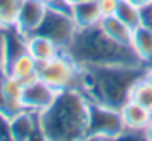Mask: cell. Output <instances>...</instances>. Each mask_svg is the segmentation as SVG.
Masks as SVG:
<instances>
[{
	"label": "cell",
	"mask_w": 152,
	"mask_h": 141,
	"mask_svg": "<svg viewBox=\"0 0 152 141\" xmlns=\"http://www.w3.org/2000/svg\"><path fill=\"white\" fill-rule=\"evenodd\" d=\"M90 98L81 90L59 91L49 109L40 113L43 140H86Z\"/></svg>",
	"instance_id": "1"
},
{
	"label": "cell",
	"mask_w": 152,
	"mask_h": 141,
	"mask_svg": "<svg viewBox=\"0 0 152 141\" xmlns=\"http://www.w3.org/2000/svg\"><path fill=\"white\" fill-rule=\"evenodd\" d=\"M81 91L92 101L120 109L130 97L133 84L142 77L145 66L99 65L81 66Z\"/></svg>",
	"instance_id": "2"
},
{
	"label": "cell",
	"mask_w": 152,
	"mask_h": 141,
	"mask_svg": "<svg viewBox=\"0 0 152 141\" xmlns=\"http://www.w3.org/2000/svg\"><path fill=\"white\" fill-rule=\"evenodd\" d=\"M80 66L130 65L145 66L133 47L111 40L99 24L89 28H78L65 50Z\"/></svg>",
	"instance_id": "3"
},
{
	"label": "cell",
	"mask_w": 152,
	"mask_h": 141,
	"mask_svg": "<svg viewBox=\"0 0 152 141\" xmlns=\"http://www.w3.org/2000/svg\"><path fill=\"white\" fill-rule=\"evenodd\" d=\"M37 75L58 91L71 88L81 90L83 68L66 51H61L50 60L40 63Z\"/></svg>",
	"instance_id": "4"
},
{
	"label": "cell",
	"mask_w": 152,
	"mask_h": 141,
	"mask_svg": "<svg viewBox=\"0 0 152 141\" xmlns=\"http://www.w3.org/2000/svg\"><path fill=\"white\" fill-rule=\"evenodd\" d=\"M126 127L120 109L90 100L86 140H118L123 138Z\"/></svg>",
	"instance_id": "5"
},
{
	"label": "cell",
	"mask_w": 152,
	"mask_h": 141,
	"mask_svg": "<svg viewBox=\"0 0 152 141\" xmlns=\"http://www.w3.org/2000/svg\"><path fill=\"white\" fill-rule=\"evenodd\" d=\"M77 30L78 28L71 16L69 9L48 6L46 16L36 33L50 38L62 51H65L66 47L69 46L74 34L77 33Z\"/></svg>",
	"instance_id": "6"
},
{
	"label": "cell",
	"mask_w": 152,
	"mask_h": 141,
	"mask_svg": "<svg viewBox=\"0 0 152 141\" xmlns=\"http://www.w3.org/2000/svg\"><path fill=\"white\" fill-rule=\"evenodd\" d=\"M58 94L59 91L56 88H53L48 82H45L42 78L36 77L34 80L24 84L22 106L24 109L42 113L50 107V104L55 101Z\"/></svg>",
	"instance_id": "7"
},
{
	"label": "cell",
	"mask_w": 152,
	"mask_h": 141,
	"mask_svg": "<svg viewBox=\"0 0 152 141\" xmlns=\"http://www.w3.org/2000/svg\"><path fill=\"white\" fill-rule=\"evenodd\" d=\"M46 12H48V4L39 0H24L15 21V28L25 37L34 34L42 25Z\"/></svg>",
	"instance_id": "8"
},
{
	"label": "cell",
	"mask_w": 152,
	"mask_h": 141,
	"mask_svg": "<svg viewBox=\"0 0 152 141\" xmlns=\"http://www.w3.org/2000/svg\"><path fill=\"white\" fill-rule=\"evenodd\" d=\"M43 140L40 113L22 109L12 115V140Z\"/></svg>",
	"instance_id": "9"
},
{
	"label": "cell",
	"mask_w": 152,
	"mask_h": 141,
	"mask_svg": "<svg viewBox=\"0 0 152 141\" xmlns=\"http://www.w3.org/2000/svg\"><path fill=\"white\" fill-rule=\"evenodd\" d=\"M22 93L24 82L7 75H0V110L13 115L24 109L22 106Z\"/></svg>",
	"instance_id": "10"
},
{
	"label": "cell",
	"mask_w": 152,
	"mask_h": 141,
	"mask_svg": "<svg viewBox=\"0 0 152 141\" xmlns=\"http://www.w3.org/2000/svg\"><path fill=\"white\" fill-rule=\"evenodd\" d=\"M120 113L126 127V132L123 135V138L126 135L130 134H140L143 138V131L148 127V124L152 119V113L145 109L143 106H140L139 103L133 101V100H127L121 107H120Z\"/></svg>",
	"instance_id": "11"
},
{
	"label": "cell",
	"mask_w": 152,
	"mask_h": 141,
	"mask_svg": "<svg viewBox=\"0 0 152 141\" xmlns=\"http://www.w3.org/2000/svg\"><path fill=\"white\" fill-rule=\"evenodd\" d=\"M37 72H39V63L33 59V56L28 51H24L16 57H13L12 60H9L4 68V74L22 81L24 84L39 77Z\"/></svg>",
	"instance_id": "12"
},
{
	"label": "cell",
	"mask_w": 152,
	"mask_h": 141,
	"mask_svg": "<svg viewBox=\"0 0 152 141\" xmlns=\"http://www.w3.org/2000/svg\"><path fill=\"white\" fill-rule=\"evenodd\" d=\"M69 12H71V16H72L77 28L95 27L102 19L98 0H83V1L71 3Z\"/></svg>",
	"instance_id": "13"
},
{
	"label": "cell",
	"mask_w": 152,
	"mask_h": 141,
	"mask_svg": "<svg viewBox=\"0 0 152 141\" xmlns=\"http://www.w3.org/2000/svg\"><path fill=\"white\" fill-rule=\"evenodd\" d=\"M27 50L39 65L50 60L52 57H55L62 51L50 38L37 33L27 35Z\"/></svg>",
	"instance_id": "14"
},
{
	"label": "cell",
	"mask_w": 152,
	"mask_h": 141,
	"mask_svg": "<svg viewBox=\"0 0 152 141\" xmlns=\"http://www.w3.org/2000/svg\"><path fill=\"white\" fill-rule=\"evenodd\" d=\"M134 53L137 57L143 62V65L152 63V28L146 25H139L133 30L132 34V43Z\"/></svg>",
	"instance_id": "15"
},
{
	"label": "cell",
	"mask_w": 152,
	"mask_h": 141,
	"mask_svg": "<svg viewBox=\"0 0 152 141\" xmlns=\"http://www.w3.org/2000/svg\"><path fill=\"white\" fill-rule=\"evenodd\" d=\"M99 27L101 30L114 41L120 43V44H127L130 46L132 43V34H133V30L124 24L118 16H106V18H102L101 22H99Z\"/></svg>",
	"instance_id": "16"
},
{
	"label": "cell",
	"mask_w": 152,
	"mask_h": 141,
	"mask_svg": "<svg viewBox=\"0 0 152 141\" xmlns=\"http://www.w3.org/2000/svg\"><path fill=\"white\" fill-rule=\"evenodd\" d=\"M115 16H118L132 30L142 25V9L137 7L136 4H133L130 0H120Z\"/></svg>",
	"instance_id": "17"
},
{
	"label": "cell",
	"mask_w": 152,
	"mask_h": 141,
	"mask_svg": "<svg viewBox=\"0 0 152 141\" xmlns=\"http://www.w3.org/2000/svg\"><path fill=\"white\" fill-rule=\"evenodd\" d=\"M129 100H133L148 109L152 113V85H149L142 77L133 84L130 90V97Z\"/></svg>",
	"instance_id": "18"
},
{
	"label": "cell",
	"mask_w": 152,
	"mask_h": 141,
	"mask_svg": "<svg viewBox=\"0 0 152 141\" xmlns=\"http://www.w3.org/2000/svg\"><path fill=\"white\" fill-rule=\"evenodd\" d=\"M24 0H0V27H15L19 7Z\"/></svg>",
	"instance_id": "19"
},
{
	"label": "cell",
	"mask_w": 152,
	"mask_h": 141,
	"mask_svg": "<svg viewBox=\"0 0 152 141\" xmlns=\"http://www.w3.org/2000/svg\"><path fill=\"white\" fill-rule=\"evenodd\" d=\"M0 140H12V115L0 110Z\"/></svg>",
	"instance_id": "20"
},
{
	"label": "cell",
	"mask_w": 152,
	"mask_h": 141,
	"mask_svg": "<svg viewBox=\"0 0 152 141\" xmlns=\"http://www.w3.org/2000/svg\"><path fill=\"white\" fill-rule=\"evenodd\" d=\"M118 3H120V0H98V6L102 13V18L114 16L117 12Z\"/></svg>",
	"instance_id": "21"
},
{
	"label": "cell",
	"mask_w": 152,
	"mask_h": 141,
	"mask_svg": "<svg viewBox=\"0 0 152 141\" xmlns=\"http://www.w3.org/2000/svg\"><path fill=\"white\" fill-rule=\"evenodd\" d=\"M6 54H4V28L0 27V75L4 72Z\"/></svg>",
	"instance_id": "22"
},
{
	"label": "cell",
	"mask_w": 152,
	"mask_h": 141,
	"mask_svg": "<svg viewBox=\"0 0 152 141\" xmlns=\"http://www.w3.org/2000/svg\"><path fill=\"white\" fill-rule=\"evenodd\" d=\"M142 78H143L149 85H152V63L151 65H145V69H143Z\"/></svg>",
	"instance_id": "23"
},
{
	"label": "cell",
	"mask_w": 152,
	"mask_h": 141,
	"mask_svg": "<svg viewBox=\"0 0 152 141\" xmlns=\"http://www.w3.org/2000/svg\"><path fill=\"white\" fill-rule=\"evenodd\" d=\"M130 1H132L133 4H136L137 7H140V9H143V7L152 4V0H130Z\"/></svg>",
	"instance_id": "24"
},
{
	"label": "cell",
	"mask_w": 152,
	"mask_h": 141,
	"mask_svg": "<svg viewBox=\"0 0 152 141\" xmlns=\"http://www.w3.org/2000/svg\"><path fill=\"white\" fill-rule=\"evenodd\" d=\"M143 135H145V140H151L152 141V119H151V122L148 124V127L145 128Z\"/></svg>",
	"instance_id": "25"
},
{
	"label": "cell",
	"mask_w": 152,
	"mask_h": 141,
	"mask_svg": "<svg viewBox=\"0 0 152 141\" xmlns=\"http://www.w3.org/2000/svg\"><path fill=\"white\" fill-rule=\"evenodd\" d=\"M39 1H42V3H45V4H48V6H52V4L58 3L59 0H39Z\"/></svg>",
	"instance_id": "26"
},
{
	"label": "cell",
	"mask_w": 152,
	"mask_h": 141,
	"mask_svg": "<svg viewBox=\"0 0 152 141\" xmlns=\"http://www.w3.org/2000/svg\"><path fill=\"white\" fill-rule=\"evenodd\" d=\"M68 1H69V4H71V3H75V1H83V0H68Z\"/></svg>",
	"instance_id": "27"
}]
</instances>
